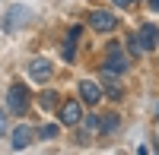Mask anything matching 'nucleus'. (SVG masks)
Returning <instances> with one entry per match:
<instances>
[{
    "label": "nucleus",
    "instance_id": "f257e3e1",
    "mask_svg": "<svg viewBox=\"0 0 159 155\" xmlns=\"http://www.w3.org/2000/svg\"><path fill=\"white\" fill-rule=\"evenodd\" d=\"M127 67H130V57L124 54V48L118 44V41H111V44H108V54H105L102 70H108V73H115V76H118V73H124Z\"/></svg>",
    "mask_w": 159,
    "mask_h": 155
},
{
    "label": "nucleus",
    "instance_id": "f03ea898",
    "mask_svg": "<svg viewBox=\"0 0 159 155\" xmlns=\"http://www.w3.org/2000/svg\"><path fill=\"white\" fill-rule=\"evenodd\" d=\"M7 111L10 114H25L29 111V89L22 82H13L10 92H7Z\"/></svg>",
    "mask_w": 159,
    "mask_h": 155
},
{
    "label": "nucleus",
    "instance_id": "7ed1b4c3",
    "mask_svg": "<svg viewBox=\"0 0 159 155\" xmlns=\"http://www.w3.org/2000/svg\"><path fill=\"white\" fill-rule=\"evenodd\" d=\"M83 105H80V98H73V101H64L61 105V124L64 127H76V124H83Z\"/></svg>",
    "mask_w": 159,
    "mask_h": 155
},
{
    "label": "nucleus",
    "instance_id": "20e7f679",
    "mask_svg": "<svg viewBox=\"0 0 159 155\" xmlns=\"http://www.w3.org/2000/svg\"><path fill=\"white\" fill-rule=\"evenodd\" d=\"M29 16H32V10H29V6H22V3L10 6L7 19H3V32H16L19 25H25V22H29Z\"/></svg>",
    "mask_w": 159,
    "mask_h": 155
},
{
    "label": "nucleus",
    "instance_id": "39448f33",
    "mask_svg": "<svg viewBox=\"0 0 159 155\" xmlns=\"http://www.w3.org/2000/svg\"><path fill=\"white\" fill-rule=\"evenodd\" d=\"M134 41L140 44V51H153L156 41H159V29H156V22H143L140 29H137V35H134Z\"/></svg>",
    "mask_w": 159,
    "mask_h": 155
},
{
    "label": "nucleus",
    "instance_id": "423d86ee",
    "mask_svg": "<svg viewBox=\"0 0 159 155\" xmlns=\"http://www.w3.org/2000/svg\"><path fill=\"white\" fill-rule=\"evenodd\" d=\"M29 79H35V82H48L51 76H54V67H51V60H45V57H35V60H29Z\"/></svg>",
    "mask_w": 159,
    "mask_h": 155
},
{
    "label": "nucleus",
    "instance_id": "0eeeda50",
    "mask_svg": "<svg viewBox=\"0 0 159 155\" xmlns=\"http://www.w3.org/2000/svg\"><path fill=\"white\" fill-rule=\"evenodd\" d=\"M89 25L96 32H115V25H118V16L108 10H96V13H89Z\"/></svg>",
    "mask_w": 159,
    "mask_h": 155
},
{
    "label": "nucleus",
    "instance_id": "6e6552de",
    "mask_svg": "<svg viewBox=\"0 0 159 155\" xmlns=\"http://www.w3.org/2000/svg\"><path fill=\"white\" fill-rule=\"evenodd\" d=\"M99 98H102V89L92 82V79H83V82H80V101H86V105H96Z\"/></svg>",
    "mask_w": 159,
    "mask_h": 155
},
{
    "label": "nucleus",
    "instance_id": "1a4fd4ad",
    "mask_svg": "<svg viewBox=\"0 0 159 155\" xmlns=\"http://www.w3.org/2000/svg\"><path fill=\"white\" fill-rule=\"evenodd\" d=\"M32 136H35L32 127H29V124H19L16 130H13V149H25V146L32 143Z\"/></svg>",
    "mask_w": 159,
    "mask_h": 155
},
{
    "label": "nucleus",
    "instance_id": "9d476101",
    "mask_svg": "<svg viewBox=\"0 0 159 155\" xmlns=\"http://www.w3.org/2000/svg\"><path fill=\"white\" fill-rule=\"evenodd\" d=\"M118 124H121V120H118V114H105V117H102V133H115Z\"/></svg>",
    "mask_w": 159,
    "mask_h": 155
},
{
    "label": "nucleus",
    "instance_id": "9b49d317",
    "mask_svg": "<svg viewBox=\"0 0 159 155\" xmlns=\"http://www.w3.org/2000/svg\"><path fill=\"white\" fill-rule=\"evenodd\" d=\"M38 105H42L45 111H51V108H54V105H57V92H45L42 98H38Z\"/></svg>",
    "mask_w": 159,
    "mask_h": 155
},
{
    "label": "nucleus",
    "instance_id": "f8f14e48",
    "mask_svg": "<svg viewBox=\"0 0 159 155\" xmlns=\"http://www.w3.org/2000/svg\"><path fill=\"white\" fill-rule=\"evenodd\" d=\"M57 133H61L57 124H45V127H42V139H57Z\"/></svg>",
    "mask_w": 159,
    "mask_h": 155
},
{
    "label": "nucleus",
    "instance_id": "ddd939ff",
    "mask_svg": "<svg viewBox=\"0 0 159 155\" xmlns=\"http://www.w3.org/2000/svg\"><path fill=\"white\" fill-rule=\"evenodd\" d=\"M73 48H76V41L67 38V44H64V60H73Z\"/></svg>",
    "mask_w": 159,
    "mask_h": 155
},
{
    "label": "nucleus",
    "instance_id": "4468645a",
    "mask_svg": "<svg viewBox=\"0 0 159 155\" xmlns=\"http://www.w3.org/2000/svg\"><path fill=\"white\" fill-rule=\"evenodd\" d=\"M80 35H83V29H80V25H70V38H73V41H76Z\"/></svg>",
    "mask_w": 159,
    "mask_h": 155
},
{
    "label": "nucleus",
    "instance_id": "2eb2a0df",
    "mask_svg": "<svg viewBox=\"0 0 159 155\" xmlns=\"http://www.w3.org/2000/svg\"><path fill=\"white\" fill-rule=\"evenodd\" d=\"M7 130V117H3V111H0V133Z\"/></svg>",
    "mask_w": 159,
    "mask_h": 155
},
{
    "label": "nucleus",
    "instance_id": "dca6fc26",
    "mask_svg": "<svg viewBox=\"0 0 159 155\" xmlns=\"http://www.w3.org/2000/svg\"><path fill=\"white\" fill-rule=\"evenodd\" d=\"M150 10H153V13H159V0H150Z\"/></svg>",
    "mask_w": 159,
    "mask_h": 155
},
{
    "label": "nucleus",
    "instance_id": "f3484780",
    "mask_svg": "<svg viewBox=\"0 0 159 155\" xmlns=\"http://www.w3.org/2000/svg\"><path fill=\"white\" fill-rule=\"evenodd\" d=\"M115 3H118V6H130V0H115Z\"/></svg>",
    "mask_w": 159,
    "mask_h": 155
}]
</instances>
